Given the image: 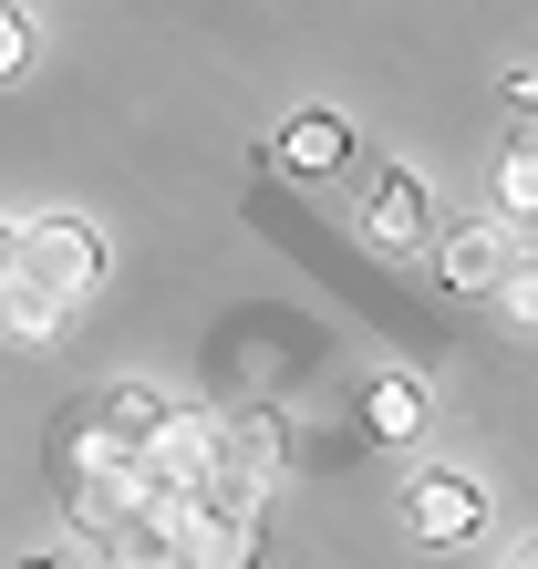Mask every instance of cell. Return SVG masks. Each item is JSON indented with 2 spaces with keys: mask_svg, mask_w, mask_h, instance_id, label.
Here are the masks:
<instances>
[{
  "mask_svg": "<svg viewBox=\"0 0 538 569\" xmlns=\"http://www.w3.org/2000/svg\"><path fill=\"white\" fill-rule=\"evenodd\" d=\"M31 569H73V559H31Z\"/></svg>",
  "mask_w": 538,
  "mask_h": 569,
  "instance_id": "obj_14",
  "label": "cell"
},
{
  "mask_svg": "<svg viewBox=\"0 0 538 569\" xmlns=\"http://www.w3.org/2000/svg\"><path fill=\"white\" fill-rule=\"evenodd\" d=\"M362 239L373 249H425V177L415 166H383V177L362 187Z\"/></svg>",
  "mask_w": 538,
  "mask_h": 569,
  "instance_id": "obj_4",
  "label": "cell"
},
{
  "mask_svg": "<svg viewBox=\"0 0 538 569\" xmlns=\"http://www.w3.org/2000/svg\"><path fill=\"white\" fill-rule=\"evenodd\" d=\"M177 559H187V569H249V559H259V508L197 497V508L177 518Z\"/></svg>",
  "mask_w": 538,
  "mask_h": 569,
  "instance_id": "obj_3",
  "label": "cell"
},
{
  "mask_svg": "<svg viewBox=\"0 0 538 569\" xmlns=\"http://www.w3.org/2000/svg\"><path fill=\"white\" fill-rule=\"evenodd\" d=\"M362 425H373L383 446H415V435H425V383L415 373H373V383H362Z\"/></svg>",
  "mask_w": 538,
  "mask_h": 569,
  "instance_id": "obj_6",
  "label": "cell"
},
{
  "mask_svg": "<svg viewBox=\"0 0 538 569\" xmlns=\"http://www.w3.org/2000/svg\"><path fill=\"white\" fill-rule=\"evenodd\" d=\"M31 62H42V31H31V11H0V83H21Z\"/></svg>",
  "mask_w": 538,
  "mask_h": 569,
  "instance_id": "obj_10",
  "label": "cell"
},
{
  "mask_svg": "<svg viewBox=\"0 0 538 569\" xmlns=\"http://www.w3.org/2000/svg\"><path fill=\"white\" fill-rule=\"evenodd\" d=\"M342 156H352V124H331V114H290L280 124V166L290 177H331Z\"/></svg>",
  "mask_w": 538,
  "mask_h": 569,
  "instance_id": "obj_7",
  "label": "cell"
},
{
  "mask_svg": "<svg viewBox=\"0 0 538 569\" xmlns=\"http://www.w3.org/2000/svg\"><path fill=\"white\" fill-rule=\"evenodd\" d=\"M0 331H11L21 352H42V342H62V300L31 290V280H11V290H0Z\"/></svg>",
  "mask_w": 538,
  "mask_h": 569,
  "instance_id": "obj_9",
  "label": "cell"
},
{
  "mask_svg": "<svg viewBox=\"0 0 538 569\" xmlns=\"http://www.w3.org/2000/svg\"><path fill=\"white\" fill-rule=\"evenodd\" d=\"M404 528H415L425 549H466L487 528V487L466 477V466H425V477L404 487Z\"/></svg>",
  "mask_w": 538,
  "mask_h": 569,
  "instance_id": "obj_2",
  "label": "cell"
},
{
  "mask_svg": "<svg viewBox=\"0 0 538 569\" xmlns=\"http://www.w3.org/2000/svg\"><path fill=\"white\" fill-rule=\"evenodd\" d=\"M497 208H508V218H528V208H538V177H528V136H518L508 156H497Z\"/></svg>",
  "mask_w": 538,
  "mask_h": 569,
  "instance_id": "obj_11",
  "label": "cell"
},
{
  "mask_svg": "<svg viewBox=\"0 0 538 569\" xmlns=\"http://www.w3.org/2000/svg\"><path fill=\"white\" fill-rule=\"evenodd\" d=\"M104 259H114V249H104V228H93V218H31V228H21V270H11V280L52 290L62 311H73V300L104 280Z\"/></svg>",
  "mask_w": 538,
  "mask_h": 569,
  "instance_id": "obj_1",
  "label": "cell"
},
{
  "mask_svg": "<svg viewBox=\"0 0 538 569\" xmlns=\"http://www.w3.org/2000/svg\"><path fill=\"white\" fill-rule=\"evenodd\" d=\"M104 569H177V518H156V508L104 518Z\"/></svg>",
  "mask_w": 538,
  "mask_h": 569,
  "instance_id": "obj_5",
  "label": "cell"
},
{
  "mask_svg": "<svg viewBox=\"0 0 538 569\" xmlns=\"http://www.w3.org/2000/svg\"><path fill=\"white\" fill-rule=\"evenodd\" d=\"M497 300H508V321H528V311H538V280L518 270V259H508V280H497Z\"/></svg>",
  "mask_w": 538,
  "mask_h": 569,
  "instance_id": "obj_12",
  "label": "cell"
},
{
  "mask_svg": "<svg viewBox=\"0 0 538 569\" xmlns=\"http://www.w3.org/2000/svg\"><path fill=\"white\" fill-rule=\"evenodd\" d=\"M508 259H518V239H497V228H456V239H446V280L456 290H497Z\"/></svg>",
  "mask_w": 538,
  "mask_h": 569,
  "instance_id": "obj_8",
  "label": "cell"
},
{
  "mask_svg": "<svg viewBox=\"0 0 538 569\" xmlns=\"http://www.w3.org/2000/svg\"><path fill=\"white\" fill-rule=\"evenodd\" d=\"M11 270H21V228L0 218V290H11Z\"/></svg>",
  "mask_w": 538,
  "mask_h": 569,
  "instance_id": "obj_13",
  "label": "cell"
}]
</instances>
